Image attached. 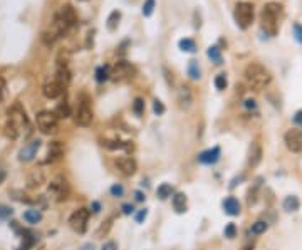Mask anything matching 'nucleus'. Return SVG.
Instances as JSON below:
<instances>
[{
	"mask_svg": "<svg viewBox=\"0 0 302 250\" xmlns=\"http://www.w3.org/2000/svg\"><path fill=\"white\" fill-rule=\"evenodd\" d=\"M153 111H154V114H158V116H161V114H165V104H163V102L160 101V99H154L153 101Z\"/></svg>",
	"mask_w": 302,
	"mask_h": 250,
	"instance_id": "nucleus-40",
	"label": "nucleus"
},
{
	"mask_svg": "<svg viewBox=\"0 0 302 250\" xmlns=\"http://www.w3.org/2000/svg\"><path fill=\"white\" fill-rule=\"evenodd\" d=\"M64 88H66V86H64L62 83H59L57 79H52V81H49V83L44 84L42 94L47 97V99H57L59 96H62Z\"/></svg>",
	"mask_w": 302,
	"mask_h": 250,
	"instance_id": "nucleus-14",
	"label": "nucleus"
},
{
	"mask_svg": "<svg viewBox=\"0 0 302 250\" xmlns=\"http://www.w3.org/2000/svg\"><path fill=\"white\" fill-rule=\"evenodd\" d=\"M294 35H296L297 42L302 44V26L301 24H294Z\"/></svg>",
	"mask_w": 302,
	"mask_h": 250,
	"instance_id": "nucleus-42",
	"label": "nucleus"
},
{
	"mask_svg": "<svg viewBox=\"0 0 302 250\" xmlns=\"http://www.w3.org/2000/svg\"><path fill=\"white\" fill-rule=\"evenodd\" d=\"M12 215V210L9 207H5V205H0V220L3 219H9V217Z\"/></svg>",
	"mask_w": 302,
	"mask_h": 250,
	"instance_id": "nucleus-41",
	"label": "nucleus"
},
{
	"mask_svg": "<svg viewBox=\"0 0 302 250\" xmlns=\"http://www.w3.org/2000/svg\"><path fill=\"white\" fill-rule=\"evenodd\" d=\"M109 191H111V195L114 198H120V196L124 195V187L120 185V183H114V185L109 188Z\"/></svg>",
	"mask_w": 302,
	"mask_h": 250,
	"instance_id": "nucleus-38",
	"label": "nucleus"
},
{
	"mask_svg": "<svg viewBox=\"0 0 302 250\" xmlns=\"http://www.w3.org/2000/svg\"><path fill=\"white\" fill-rule=\"evenodd\" d=\"M282 15V5L279 2H269L264 5L262 14H260V22H262V29L265 34L275 37L279 32V20Z\"/></svg>",
	"mask_w": 302,
	"mask_h": 250,
	"instance_id": "nucleus-2",
	"label": "nucleus"
},
{
	"mask_svg": "<svg viewBox=\"0 0 302 250\" xmlns=\"http://www.w3.org/2000/svg\"><path fill=\"white\" fill-rule=\"evenodd\" d=\"M2 180H3V171L0 170V182H2Z\"/></svg>",
	"mask_w": 302,
	"mask_h": 250,
	"instance_id": "nucleus-52",
	"label": "nucleus"
},
{
	"mask_svg": "<svg viewBox=\"0 0 302 250\" xmlns=\"http://www.w3.org/2000/svg\"><path fill=\"white\" fill-rule=\"evenodd\" d=\"M44 182H46V175H44L42 170H34V171H30L27 176V187L29 188H39Z\"/></svg>",
	"mask_w": 302,
	"mask_h": 250,
	"instance_id": "nucleus-22",
	"label": "nucleus"
},
{
	"mask_svg": "<svg viewBox=\"0 0 302 250\" xmlns=\"http://www.w3.org/2000/svg\"><path fill=\"white\" fill-rule=\"evenodd\" d=\"M178 104L181 109H190L193 104V93L188 86H181L178 89Z\"/></svg>",
	"mask_w": 302,
	"mask_h": 250,
	"instance_id": "nucleus-16",
	"label": "nucleus"
},
{
	"mask_svg": "<svg viewBox=\"0 0 302 250\" xmlns=\"http://www.w3.org/2000/svg\"><path fill=\"white\" fill-rule=\"evenodd\" d=\"M103 146L111 151H116V150H128L131 151L133 150V143L131 141H121V139H104L103 141Z\"/></svg>",
	"mask_w": 302,
	"mask_h": 250,
	"instance_id": "nucleus-21",
	"label": "nucleus"
},
{
	"mask_svg": "<svg viewBox=\"0 0 302 250\" xmlns=\"http://www.w3.org/2000/svg\"><path fill=\"white\" fill-rule=\"evenodd\" d=\"M153 10H154V0H145V3H143V15L150 17L153 14Z\"/></svg>",
	"mask_w": 302,
	"mask_h": 250,
	"instance_id": "nucleus-37",
	"label": "nucleus"
},
{
	"mask_svg": "<svg viewBox=\"0 0 302 250\" xmlns=\"http://www.w3.org/2000/svg\"><path fill=\"white\" fill-rule=\"evenodd\" d=\"M294 123H296L299 128H302V109H299V111L294 114Z\"/></svg>",
	"mask_w": 302,
	"mask_h": 250,
	"instance_id": "nucleus-45",
	"label": "nucleus"
},
{
	"mask_svg": "<svg viewBox=\"0 0 302 250\" xmlns=\"http://www.w3.org/2000/svg\"><path fill=\"white\" fill-rule=\"evenodd\" d=\"M114 247H116V245H114V242H108V244H106L104 247H103V250H113Z\"/></svg>",
	"mask_w": 302,
	"mask_h": 250,
	"instance_id": "nucleus-50",
	"label": "nucleus"
},
{
	"mask_svg": "<svg viewBox=\"0 0 302 250\" xmlns=\"http://www.w3.org/2000/svg\"><path fill=\"white\" fill-rule=\"evenodd\" d=\"M222 207H223V212L230 217H237L240 213V203L235 196H227L222 202Z\"/></svg>",
	"mask_w": 302,
	"mask_h": 250,
	"instance_id": "nucleus-19",
	"label": "nucleus"
},
{
	"mask_svg": "<svg viewBox=\"0 0 302 250\" xmlns=\"http://www.w3.org/2000/svg\"><path fill=\"white\" fill-rule=\"evenodd\" d=\"M29 129H30V125H29L26 109L22 108L20 102H15L9 109V113H7V125H5L7 136L12 139H17L24 131H29Z\"/></svg>",
	"mask_w": 302,
	"mask_h": 250,
	"instance_id": "nucleus-1",
	"label": "nucleus"
},
{
	"mask_svg": "<svg viewBox=\"0 0 302 250\" xmlns=\"http://www.w3.org/2000/svg\"><path fill=\"white\" fill-rule=\"evenodd\" d=\"M35 121H37V128L40 129V133L44 134H54L57 128H59V118L56 116L54 111L37 113Z\"/></svg>",
	"mask_w": 302,
	"mask_h": 250,
	"instance_id": "nucleus-7",
	"label": "nucleus"
},
{
	"mask_svg": "<svg viewBox=\"0 0 302 250\" xmlns=\"http://www.w3.org/2000/svg\"><path fill=\"white\" fill-rule=\"evenodd\" d=\"M134 74H136V69H134V65H131L129 62H126V61H120V62L114 64L113 72H111V76L116 81L131 79Z\"/></svg>",
	"mask_w": 302,
	"mask_h": 250,
	"instance_id": "nucleus-11",
	"label": "nucleus"
},
{
	"mask_svg": "<svg viewBox=\"0 0 302 250\" xmlns=\"http://www.w3.org/2000/svg\"><path fill=\"white\" fill-rule=\"evenodd\" d=\"M146 217H148V210H146V208H143V210H140L136 213V215H134V220H136L138 223H141L143 220L146 219Z\"/></svg>",
	"mask_w": 302,
	"mask_h": 250,
	"instance_id": "nucleus-43",
	"label": "nucleus"
},
{
	"mask_svg": "<svg viewBox=\"0 0 302 250\" xmlns=\"http://www.w3.org/2000/svg\"><path fill=\"white\" fill-rule=\"evenodd\" d=\"M64 155V146L60 141H52L51 145H49V150H47V156L44 159L42 163H54L57 161L60 156Z\"/></svg>",
	"mask_w": 302,
	"mask_h": 250,
	"instance_id": "nucleus-17",
	"label": "nucleus"
},
{
	"mask_svg": "<svg viewBox=\"0 0 302 250\" xmlns=\"http://www.w3.org/2000/svg\"><path fill=\"white\" fill-rule=\"evenodd\" d=\"M89 97L86 94H81L79 97V106H77V111L74 116V121L77 126H83V128H88L91 126L92 120H94V114H92L91 104H89Z\"/></svg>",
	"mask_w": 302,
	"mask_h": 250,
	"instance_id": "nucleus-6",
	"label": "nucleus"
},
{
	"mask_svg": "<svg viewBox=\"0 0 302 250\" xmlns=\"http://www.w3.org/2000/svg\"><path fill=\"white\" fill-rule=\"evenodd\" d=\"M114 165H116V168L120 170V173H123L124 176H133L134 173H136V170H138L136 159L131 158V156H120V158H116Z\"/></svg>",
	"mask_w": 302,
	"mask_h": 250,
	"instance_id": "nucleus-12",
	"label": "nucleus"
},
{
	"mask_svg": "<svg viewBox=\"0 0 302 250\" xmlns=\"http://www.w3.org/2000/svg\"><path fill=\"white\" fill-rule=\"evenodd\" d=\"M56 79L59 81V83H62L64 86L69 84V81H71V71H69L67 64L66 62H57V71H56Z\"/></svg>",
	"mask_w": 302,
	"mask_h": 250,
	"instance_id": "nucleus-23",
	"label": "nucleus"
},
{
	"mask_svg": "<svg viewBox=\"0 0 302 250\" xmlns=\"http://www.w3.org/2000/svg\"><path fill=\"white\" fill-rule=\"evenodd\" d=\"M79 250H94V247H92V244H86V245H83V247H81Z\"/></svg>",
	"mask_w": 302,
	"mask_h": 250,
	"instance_id": "nucleus-51",
	"label": "nucleus"
},
{
	"mask_svg": "<svg viewBox=\"0 0 302 250\" xmlns=\"http://www.w3.org/2000/svg\"><path fill=\"white\" fill-rule=\"evenodd\" d=\"M284 143L292 153H302V129L292 128L284 134Z\"/></svg>",
	"mask_w": 302,
	"mask_h": 250,
	"instance_id": "nucleus-10",
	"label": "nucleus"
},
{
	"mask_svg": "<svg viewBox=\"0 0 302 250\" xmlns=\"http://www.w3.org/2000/svg\"><path fill=\"white\" fill-rule=\"evenodd\" d=\"M134 196H136V202H143V200L146 198V196L143 195L141 191H134Z\"/></svg>",
	"mask_w": 302,
	"mask_h": 250,
	"instance_id": "nucleus-49",
	"label": "nucleus"
},
{
	"mask_svg": "<svg viewBox=\"0 0 302 250\" xmlns=\"http://www.w3.org/2000/svg\"><path fill=\"white\" fill-rule=\"evenodd\" d=\"M267 228H269L267 220H257L255 223H252L250 233H254V235H262V233L267 232Z\"/></svg>",
	"mask_w": 302,
	"mask_h": 250,
	"instance_id": "nucleus-29",
	"label": "nucleus"
},
{
	"mask_svg": "<svg viewBox=\"0 0 302 250\" xmlns=\"http://www.w3.org/2000/svg\"><path fill=\"white\" fill-rule=\"evenodd\" d=\"M56 116L59 118H64V120H66V118H69L71 116V106H69V102L64 99L62 102H59V104H57V108H56Z\"/></svg>",
	"mask_w": 302,
	"mask_h": 250,
	"instance_id": "nucleus-28",
	"label": "nucleus"
},
{
	"mask_svg": "<svg viewBox=\"0 0 302 250\" xmlns=\"http://www.w3.org/2000/svg\"><path fill=\"white\" fill-rule=\"evenodd\" d=\"M69 29H71V26H69V24L60 17L59 14H56L54 20L51 22V26H49L47 31L42 34V42L46 44V46H52L56 40H59L64 34H66Z\"/></svg>",
	"mask_w": 302,
	"mask_h": 250,
	"instance_id": "nucleus-4",
	"label": "nucleus"
},
{
	"mask_svg": "<svg viewBox=\"0 0 302 250\" xmlns=\"http://www.w3.org/2000/svg\"><path fill=\"white\" fill-rule=\"evenodd\" d=\"M91 210H92V213H99L101 212V205L97 202H92L91 203Z\"/></svg>",
	"mask_w": 302,
	"mask_h": 250,
	"instance_id": "nucleus-48",
	"label": "nucleus"
},
{
	"mask_svg": "<svg viewBox=\"0 0 302 250\" xmlns=\"http://www.w3.org/2000/svg\"><path fill=\"white\" fill-rule=\"evenodd\" d=\"M109 67H106V65H101V67L96 69V81L97 83H104V81L109 79Z\"/></svg>",
	"mask_w": 302,
	"mask_h": 250,
	"instance_id": "nucleus-34",
	"label": "nucleus"
},
{
	"mask_svg": "<svg viewBox=\"0 0 302 250\" xmlns=\"http://www.w3.org/2000/svg\"><path fill=\"white\" fill-rule=\"evenodd\" d=\"M171 203H173V208L177 210V213L186 212V195L185 193H175L171 196Z\"/></svg>",
	"mask_w": 302,
	"mask_h": 250,
	"instance_id": "nucleus-25",
	"label": "nucleus"
},
{
	"mask_svg": "<svg viewBox=\"0 0 302 250\" xmlns=\"http://www.w3.org/2000/svg\"><path fill=\"white\" fill-rule=\"evenodd\" d=\"M49 193H51L57 202H62L69 195V183L64 176H56L49 185Z\"/></svg>",
	"mask_w": 302,
	"mask_h": 250,
	"instance_id": "nucleus-9",
	"label": "nucleus"
},
{
	"mask_svg": "<svg viewBox=\"0 0 302 250\" xmlns=\"http://www.w3.org/2000/svg\"><path fill=\"white\" fill-rule=\"evenodd\" d=\"M282 208L287 213H291V212H297L301 208V202H299V198H297L296 195H289V196H285L284 198V202H282Z\"/></svg>",
	"mask_w": 302,
	"mask_h": 250,
	"instance_id": "nucleus-24",
	"label": "nucleus"
},
{
	"mask_svg": "<svg viewBox=\"0 0 302 250\" xmlns=\"http://www.w3.org/2000/svg\"><path fill=\"white\" fill-rule=\"evenodd\" d=\"M133 210H134V208H133L131 203H124L123 205V213H124V215H131Z\"/></svg>",
	"mask_w": 302,
	"mask_h": 250,
	"instance_id": "nucleus-47",
	"label": "nucleus"
},
{
	"mask_svg": "<svg viewBox=\"0 0 302 250\" xmlns=\"http://www.w3.org/2000/svg\"><path fill=\"white\" fill-rule=\"evenodd\" d=\"M156 195L160 196L161 200H166V198H170L171 195H175V190H173V187H171L170 183H163V185L158 187Z\"/></svg>",
	"mask_w": 302,
	"mask_h": 250,
	"instance_id": "nucleus-30",
	"label": "nucleus"
},
{
	"mask_svg": "<svg viewBox=\"0 0 302 250\" xmlns=\"http://www.w3.org/2000/svg\"><path fill=\"white\" fill-rule=\"evenodd\" d=\"M178 46L181 51H185V52H197V44H195V40H191V39H181L178 42Z\"/></svg>",
	"mask_w": 302,
	"mask_h": 250,
	"instance_id": "nucleus-33",
	"label": "nucleus"
},
{
	"mask_svg": "<svg viewBox=\"0 0 302 250\" xmlns=\"http://www.w3.org/2000/svg\"><path fill=\"white\" fill-rule=\"evenodd\" d=\"M234 19L240 29H248L254 22V5L250 2H239L234 10Z\"/></svg>",
	"mask_w": 302,
	"mask_h": 250,
	"instance_id": "nucleus-5",
	"label": "nucleus"
},
{
	"mask_svg": "<svg viewBox=\"0 0 302 250\" xmlns=\"http://www.w3.org/2000/svg\"><path fill=\"white\" fill-rule=\"evenodd\" d=\"M133 111L136 116H141L143 113H145V101L141 99V97H136L133 102Z\"/></svg>",
	"mask_w": 302,
	"mask_h": 250,
	"instance_id": "nucleus-35",
	"label": "nucleus"
},
{
	"mask_svg": "<svg viewBox=\"0 0 302 250\" xmlns=\"http://www.w3.org/2000/svg\"><path fill=\"white\" fill-rule=\"evenodd\" d=\"M207 56L210 57L211 59V62H215V64H222V51L217 47V46H210L208 47V51H207Z\"/></svg>",
	"mask_w": 302,
	"mask_h": 250,
	"instance_id": "nucleus-31",
	"label": "nucleus"
},
{
	"mask_svg": "<svg viewBox=\"0 0 302 250\" xmlns=\"http://www.w3.org/2000/svg\"><path fill=\"white\" fill-rule=\"evenodd\" d=\"M220 156H222V151H220L218 146H213L210 150H205L198 155V161L202 165H215L218 161Z\"/></svg>",
	"mask_w": 302,
	"mask_h": 250,
	"instance_id": "nucleus-15",
	"label": "nucleus"
},
{
	"mask_svg": "<svg viewBox=\"0 0 302 250\" xmlns=\"http://www.w3.org/2000/svg\"><path fill=\"white\" fill-rule=\"evenodd\" d=\"M213 83H215V88H217L218 91H223V89L227 88V84H228L227 83V76L225 74H218L217 77H215Z\"/></svg>",
	"mask_w": 302,
	"mask_h": 250,
	"instance_id": "nucleus-36",
	"label": "nucleus"
},
{
	"mask_svg": "<svg viewBox=\"0 0 302 250\" xmlns=\"http://www.w3.org/2000/svg\"><path fill=\"white\" fill-rule=\"evenodd\" d=\"M120 19H121V12L120 10H113L111 15L108 17V29H109V31H116L118 24H120Z\"/></svg>",
	"mask_w": 302,
	"mask_h": 250,
	"instance_id": "nucleus-32",
	"label": "nucleus"
},
{
	"mask_svg": "<svg viewBox=\"0 0 302 250\" xmlns=\"http://www.w3.org/2000/svg\"><path fill=\"white\" fill-rule=\"evenodd\" d=\"M262 161V148L257 141H254L250 145V150H248V166L255 168L259 166V163Z\"/></svg>",
	"mask_w": 302,
	"mask_h": 250,
	"instance_id": "nucleus-18",
	"label": "nucleus"
},
{
	"mask_svg": "<svg viewBox=\"0 0 302 250\" xmlns=\"http://www.w3.org/2000/svg\"><path fill=\"white\" fill-rule=\"evenodd\" d=\"M57 14L66 20L71 27H74L77 24V14H76V10H74V7H72V5H62L59 10H57Z\"/></svg>",
	"mask_w": 302,
	"mask_h": 250,
	"instance_id": "nucleus-20",
	"label": "nucleus"
},
{
	"mask_svg": "<svg viewBox=\"0 0 302 250\" xmlns=\"http://www.w3.org/2000/svg\"><path fill=\"white\" fill-rule=\"evenodd\" d=\"M243 76H245L247 84L250 86L252 89H255V91H260V89L267 88L272 81L271 71H269L265 65L259 64V62L248 64L245 67V74Z\"/></svg>",
	"mask_w": 302,
	"mask_h": 250,
	"instance_id": "nucleus-3",
	"label": "nucleus"
},
{
	"mask_svg": "<svg viewBox=\"0 0 302 250\" xmlns=\"http://www.w3.org/2000/svg\"><path fill=\"white\" fill-rule=\"evenodd\" d=\"M186 72H188L190 79H193V81H198L200 77H202V69H200V64H198V61L191 59L190 62H188V69H186Z\"/></svg>",
	"mask_w": 302,
	"mask_h": 250,
	"instance_id": "nucleus-26",
	"label": "nucleus"
},
{
	"mask_svg": "<svg viewBox=\"0 0 302 250\" xmlns=\"http://www.w3.org/2000/svg\"><path fill=\"white\" fill-rule=\"evenodd\" d=\"M24 220H26L27 223H39L40 220H42V213H40V210H37V208H32V210H27L26 213H24Z\"/></svg>",
	"mask_w": 302,
	"mask_h": 250,
	"instance_id": "nucleus-27",
	"label": "nucleus"
},
{
	"mask_svg": "<svg viewBox=\"0 0 302 250\" xmlns=\"http://www.w3.org/2000/svg\"><path fill=\"white\" fill-rule=\"evenodd\" d=\"M223 235L227 237V239H235L237 237V227L235 223H228L225 227V230H223Z\"/></svg>",
	"mask_w": 302,
	"mask_h": 250,
	"instance_id": "nucleus-39",
	"label": "nucleus"
},
{
	"mask_svg": "<svg viewBox=\"0 0 302 250\" xmlns=\"http://www.w3.org/2000/svg\"><path fill=\"white\" fill-rule=\"evenodd\" d=\"M243 106H245L247 109H255L257 108V102L254 99H245V101H243Z\"/></svg>",
	"mask_w": 302,
	"mask_h": 250,
	"instance_id": "nucleus-46",
	"label": "nucleus"
},
{
	"mask_svg": "<svg viewBox=\"0 0 302 250\" xmlns=\"http://www.w3.org/2000/svg\"><path fill=\"white\" fill-rule=\"evenodd\" d=\"M39 148H40V139H32L30 143H27V145L24 146L22 150H20L19 159H20V161H24V163L32 161V159L37 156Z\"/></svg>",
	"mask_w": 302,
	"mask_h": 250,
	"instance_id": "nucleus-13",
	"label": "nucleus"
},
{
	"mask_svg": "<svg viewBox=\"0 0 302 250\" xmlns=\"http://www.w3.org/2000/svg\"><path fill=\"white\" fill-rule=\"evenodd\" d=\"M89 222V210L88 208H77V210L69 217V225L77 233H84Z\"/></svg>",
	"mask_w": 302,
	"mask_h": 250,
	"instance_id": "nucleus-8",
	"label": "nucleus"
},
{
	"mask_svg": "<svg viewBox=\"0 0 302 250\" xmlns=\"http://www.w3.org/2000/svg\"><path fill=\"white\" fill-rule=\"evenodd\" d=\"M5 79H3L2 76H0V102H2V99H3V96H5Z\"/></svg>",
	"mask_w": 302,
	"mask_h": 250,
	"instance_id": "nucleus-44",
	"label": "nucleus"
}]
</instances>
